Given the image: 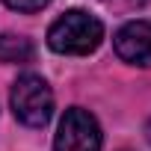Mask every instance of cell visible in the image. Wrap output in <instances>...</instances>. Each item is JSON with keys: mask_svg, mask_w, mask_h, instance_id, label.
Masks as SVG:
<instances>
[{"mask_svg": "<svg viewBox=\"0 0 151 151\" xmlns=\"http://www.w3.org/2000/svg\"><path fill=\"white\" fill-rule=\"evenodd\" d=\"M104 39V24L83 12V9H71L62 18H56L47 30V45L56 53H68V56H86L92 53Z\"/></svg>", "mask_w": 151, "mask_h": 151, "instance_id": "cell-1", "label": "cell"}, {"mask_svg": "<svg viewBox=\"0 0 151 151\" xmlns=\"http://www.w3.org/2000/svg\"><path fill=\"white\" fill-rule=\"evenodd\" d=\"M12 113L27 127H45L53 116V92L45 77L24 74L12 86Z\"/></svg>", "mask_w": 151, "mask_h": 151, "instance_id": "cell-2", "label": "cell"}, {"mask_svg": "<svg viewBox=\"0 0 151 151\" xmlns=\"http://www.w3.org/2000/svg\"><path fill=\"white\" fill-rule=\"evenodd\" d=\"M53 151H101V127L95 116L80 107L65 110L56 130Z\"/></svg>", "mask_w": 151, "mask_h": 151, "instance_id": "cell-3", "label": "cell"}, {"mask_svg": "<svg viewBox=\"0 0 151 151\" xmlns=\"http://www.w3.org/2000/svg\"><path fill=\"white\" fill-rule=\"evenodd\" d=\"M113 45H116V53L124 62L151 68V21H130V24H124L116 33Z\"/></svg>", "mask_w": 151, "mask_h": 151, "instance_id": "cell-4", "label": "cell"}, {"mask_svg": "<svg viewBox=\"0 0 151 151\" xmlns=\"http://www.w3.org/2000/svg\"><path fill=\"white\" fill-rule=\"evenodd\" d=\"M30 56H33L30 39L12 36V33H3V36H0V59H3V62H27Z\"/></svg>", "mask_w": 151, "mask_h": 151, "instance_id": "cell-5", "label": "cell"}, {"mask_svg": "<svg viewBox=\"0 0 151 151\" xmlns=\"http://www.w3.org/2000/svg\"><path fill=\"white\" fill-rule=\"evenodd\" d=\"M3 3L9 9H15V12H39V9H45L50 3V0H3Z\"/></svg>", "mask_w": 151, "mask_h": 151, "instance_id": "cell-6", "label": "cell"}]
</instances>
